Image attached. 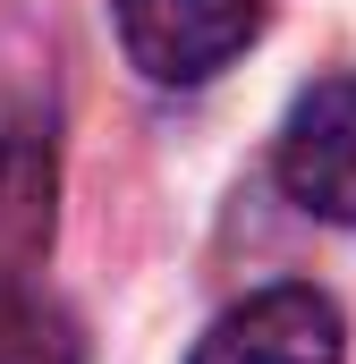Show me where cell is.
<instances>
[{"mask_svg":"<svg viewBox=\"0 0 356 364\" xmlns=\"http://www.w3.org/2000/svg\"><path fill=\"white\" fill-rule=\"evenodd\" d=\"M271 0H110L127 60L153 85H204L221 77L255 34H263Z\"/></svg>","mask_w":356,"mask_h":364,"instance_id":"1","label":"cell"},{"mask_svg":"<svg viewBox=\"0 0 356 364\" xmlns=\"http://www.w3.org/2000/svg\"><path fill=\"white\" fill-rule=\"evenodd\" d=\"M195 364H348V331L323 288L280 279V288H255L246 305H229L195 339Z\"/></svg>","mask_w":356,"mask_h":364,"instance_id":"2","label":"cell"},{"mask_svg":"<svg viewBox=\"0 0 356 364\" xmlns=\"http://www.w3.org/2000/svg\"><path fill=\"white\" fill-rule=\"evenodd\" d=\"M280 186L314 220L356 229V77H323L280 119Z\"/></svg>","mask_w":356,"mask_h":364,"instance_id":"3","label":"cell"},{"mask_svg":"<svg viewBox=\"0 0 356 364\" xmlns=\"http://www.w3.org/2000/svg\"><path fill=\"white\" fill-rule=\"evenodd\" d=\"M0 364H85L77 314L17 272H0Z\"/></svg>","mask_w":356,"mask_h":364,"instance_id":"4","label":"cell"}]
</instances>
